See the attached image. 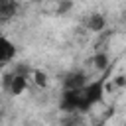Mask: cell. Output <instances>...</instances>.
<instances>
[{
  "label": "cell",
  "mask_w": 126,
  "mask_h": 126,
  "mask_svg": "<svg viewBox=\"0 0 126 126\" xmlns=\"http://www.w3.org/2000/svg\"><path fill=\"white\" fill-rule=\"evenodd\" d=\"M18 0H0V20H10L18 14Z\"/></svg>",
  "instance_id": "cell-5"
},
{
  "label": "cell",
  "mask_w": 126,
  "mask_h": 126,
  "mask_svg": "<svg viewBox=\"0 0 126 126\" xmlns=\"http://www.w3.org/2000/svg\"><path fill=\"white\" fill-rule=\"evenodd\" d=\"M35 77H37V79H35V81H37V85H45V83H47V81H45V77H43L41 73H35Z\"/></svg>",
  "instance_id": "cell-9"
},
{
  "label": "cell",
  "mask_w": 126,
  "mask_h": 126,
  "mask_svg": "<svg viewBox=\"0 0 126 126\" xmlns=\"http://www.w3.org/2000/svg\"><path fill=\"white\" fill-rule=\"evenodd\" d=\"M16 57V45L10 37L6 35H0V67L12 63Z\"/></svg>",
  "instance_id": "cell-3"
},
{
  "label": "cell",
  "mask_w": 126,
  "mask_h": 126,
  "mask_svg": "<svg viewBox=\"0 0 126 126\" xmlns=\"http://www.w3.org/2000/svg\"><path fill=\"white\" fill-rule=\"evenodd\" d=\"M89 83V77L85 71L81 69H75V71H69L65 77H63V89H79L83 85Z\"/></svg>",
  "instance_id": "cell-4"
},
{
  "label": "cell",
  "mask_w": 126,
  "mask_h": 126,
  "mask_svg": "<svg viewBox=\"0 0 126 126\" xmlns=\"http://www.w3.org/2000/svg\"><path fill=\"white\" fill-rule=\"evenodd\" d=\"M28 87V75L26 69H16L14 73L4 77V89H8L12 94H22Z\"/></svg>",
  "instance_id": "cell-2"
},
{
  "label": "cell",
  "mask_w": 126,
  "mask_h": 126,
  "mask_svg": "<svg viewBox=\"0 0 126 126\" xmlns=\"http://www.w3.org/2000/svg\"><path fill=\"white\" fill-rule=\"evenodd\" d=\"M91 61H93V65H94L98 71H106V69L110 67V57H108V53H104V51L94 53V55L91 57Z\"/></svg>",
  "instance_id": "cell-7"
},
{
  "label": "cell",
  "mask_w": 126,
  "mask_h": 126,
  "mask_svg": "<svg viewBox=\"0 0 126 126\" xmlns=\"http://www.w3.org/2000/svg\"><path fill=\"white\" fill-rule=\"evenodd\" d=\"M85 26H87V30L89 32H102L104 30V26H106V18L102 16V14H91V16H87V20H85Z\"/></svg>",
  "instance_id": "cell-6"
},
{
  "label": "cell",
  "mask_w": 126,
  "mask_h": 126,
  "mask_svg": "<svg viewBox=\"0 0 126 126\" xmlns=\"http://www.w3.org/2000/svg\"><path fill=\"white\" fill-rule=\"evenodd\" d=\"M124 126H126V124H124Z\"/></svg>",
  "instance_id": "cell-11"
},
{
  "label": "cell",
  "mask_w": 126,
  "mask_h": 126,
  "mask_svg": "<svg viewBox=\"0 0 126 126\" xmlns=\"http://www.w3.org/2000/svg\"><path fill=\"white\" fill-rule=\"evenodd\" d=\"M106 77H108V69L102 71L98 79L89 81L87 85L79 89H63L61 98H59V108L67 114L89 112L94 104L102 100L104 91H106Z\"/></svg>",
  "instance_id": "cell-1"
},
{
  "label": "cell",
  "mask_w": 126,
  "mask_h": 126,
  "mask_svg": "<svg viewBox=\"0 0 126 126\" xmlns=\"http://www.w3.org/2000/svg\"><path fill=\"white\" fill-rule=\"evenodd\" d=\"M93 126H104V120H102V122H96V124H93Z\"/></svg>",
  "instance_id": "cell-10"
},
{
  "label": "cell",
  "mask_w": 126,
  "mask_h": 126,
  "mask_svg": "<svg viewBox=\"0 0 126 126\" xmlns=\"http://www.w3.org/2000/svg\"><path fill=\"white\" fill-rule=\"evenodd\" d=\"M71 6H73V2H71V0H61V2H59V6H57V14H65Z\"/></svg>",
  "instance_id": "cell-8"
}]
</instances>
